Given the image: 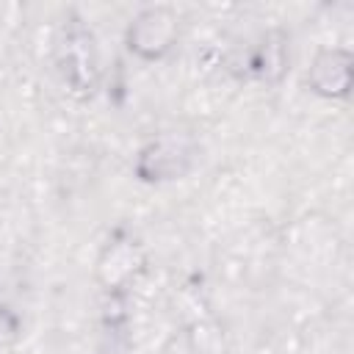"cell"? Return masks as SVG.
I'll use <instances>...</instances> for the list:
<instances>
[{"label":"cell","mask_w":354,"mask_h":354,"mask_svg":"<svg viewBox=\"0 0 354 354\" xmlns=\"http://www.w3.org/2000/svg\"><path fill=\"white\" fill-rule=\"evenodd\" d=\"M144 268V252L133 238H116L113 243L105 246L100 263H97V277L105 285V290H119L124 288L138 271Z\"/></svg>","instance_id":"cell-5"},{"label":"cell","mask_w":354,"mask_h":354,"mask_svg":"<svg viewBox=\"0 0 354 354\" xmlns=\"http://www.w3.org/2000/svg\"><path fill=\"white\" fill-rule=\"evenodd\" d=\"M285 66H288V39H285L282 30H271L257 44V50L249 61V69L257 77H263L268 83H277L282 77Z\"/></svg>","instance_id":"cell-6"},{"label":"cell","mask_w":354,"mask_h":354,"mask_svg":"<svg viewBox=\"0 0 354 354\" xmlns=\"http://www.w3.org/2000/svg\"><path fill=\"white\" fill-rule=\"evenodd\" d=\"M166 354H224V332L216 324H191L177 332Z\"/></svg>","instance_id":"cell-7"},{"label":"cell","mask_w":354,"mask_h":354,"mask_svg":"<svg viewBox=\"0 0 354 354\" xmlns=\"http://www.w3.org/2000/svg\"><path fill=\"white\" fill-rule=\"evenodd\" d=\"M177 33H180L177 14L166 6H152V8H144L130 22L127 47H130V53H136L147 61H155V58H163L174 47Z\"/></svg>","instance_id":"cell-3"},{"label":"cell","mask_w":354,"mask_h":354,"mask_svg":"<svg viewBox=\"0 0 354 354\" xmlns=\"http://www.w3.org/2000/svg\"><path fill=\"white\" fill-rule=\"evenodd\" d=\"M55 58H58V69L64 75V80L80 91L88 94L97 86L100 77V61H97V47H94V36L91 30L83 25L80 17L69 14L61 25L58 33V47H55Z\"/></svg>","instance_id":"cell-1"},{"label":"cell","mask_w":354,"mask_h":354,"mask_svg":"<svg viewBox=\"0 0 354 354\" xmlns=\"http://www.w3.org/2000/svg\"><path fill=\"white\" fill-rule=\"evenodd\" d=\"M351 53L346 47H326L321 50L313 64H310V72H307V83L315 94L321 97H346L348 88H351Z\"/></svg>","instance_id":"cell-4"},{"label":"cell","mask_w":354,"mask_h":354,"mask_svg":"<svg viewBox=\"0 0 354 354\" xmlns=\"http://www.w3.org/2000/svg\"><path fill=\"white\" fill-rule=\"evenodd\" d=\"M199 155V147L185 133H163L152 138L136 160V174L141 180L158 183V180H177L183 177Z\"/></svg>","instance_id":"cell-2"}]
</instances>
